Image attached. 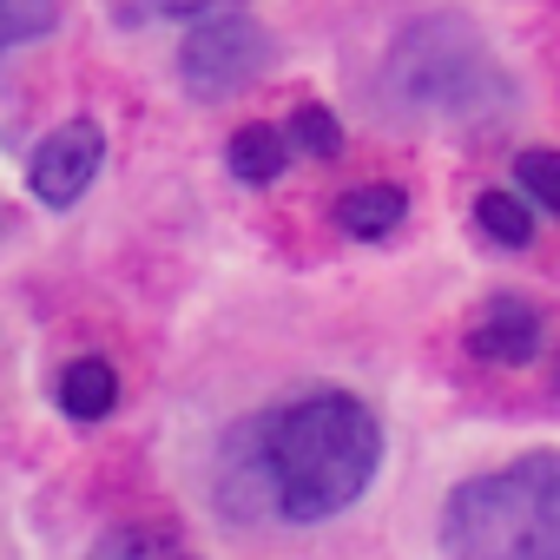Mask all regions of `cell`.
I'll list each match as a JSON object with an SVG mask.
<instances>
[{"mask_svg": "<svg viewBox=\"0 0 560 560\" xmlns=\"http://www.w3.org/2000/svg\"><path fill=\"white\" fill-rule=\"evenodd\" d=\"M231 448L244 455L257 514L311 527L370 494V481L383 468V422L357 396L317 389V396H298L284 409L257 416L250 429H237Z\"/></svg>", "mask_w": 560, "mask_h": 560, "instance_id": "6da1fadb", "label": "cell"}, {"mask_svg": "<svg viewBox=\"0 0 560 560\" xmlns=\"http://www.w3.org/2000/svg\"><path fill=\"white\" fill-rule=\"evenodd\" d=\"M383 106L396 119H494L514 106V80L501 73L488 34L468 14H422L396 34L383 60Z\"/></svg>", "mask_w": 560, "mask_h": 560, "instance_id": "7a4b0ae2", "label": "cell"}, {"mask_svg": "<svg viewBox=\"0 0 560 560\" xmlns=\"http://www.w3.org/2000/svg\"><path fill=\"white\" fill-rule=\"evenodd\" d=\"M448 560H560V448L514 455L442 501Z\"/></svg>", "mask_w": 560, "mask_h": 560, "instance_id": "3957f363", "label": "cell"}, {"mask_svg": "<svg viewBox=\"0 0 560 560\" xmlns=\"http://www.w3.org/2000/svg\"><path fill=\"white\" fill-rule=\"evenodd\" d=\"M264 67H270V34H264L250 14H237V8L205 14V21L185 34V54H178V80H185L191 100H231V93H244Z\"/></svg>", "mask_w": 560, "mask_h": 560, "instance_id": "277c9868", "label": "cell"}, {"mask_svg": "<svg viewBox=\"0 0 560 560\" xmlns=\"http://www.w3.org/2000/svg\"><path fill=\"white\" fill-rule=\"evenodd\" d=\"M100 165H106V132H100L93 119H67V126H54V132L34 145V159H27V191H34L47 211H67V205L86 198V185L100 178Z\"/></svg>", "mask_w": 560, "mask_h": 560, "instance_id": "5b68a950", "label": "cell"}, {"mask_svg": "<svg viewBox=\"0 0 560 560\" xmlns=\"http://www.w3.org/2000/svg\"><path fill=\"white\" fill-rule=\"evenodd\" d=\"M534 350H540V311L514 291H494L468 324V357L494 363V370H521V363H534Z\"/></svg>", "mask_w": 560, "mask_h": 560, "instance_id": "8992f818", "label": "cell"}, {"mask_svg": "<svg viewBox=\"0 0 560 560\" xmlns=\"http://www.w3.org/2000/svg\"><path fill=\"white\" fill-rule=\"evenodd\" d=\"M60 409L67 422H106L119 409V370L106 357H80L60 370Z\"/></svg>", "mask_w": 560, "mask_h": 560, "instance_id": "52a82bcc", "label": "cell"}, {"mask_svg": "<svg viewBox=\"0 0 560 560\" xmlns=\"http://www.w3.org/2000/svg\"><path fill=\"white\" fill-rule=\"evenodd\" d=\"M224 152H231V172H237L244 185H270V178H284V165L298 159V152H291V132H284V126H264V119L237 126Z\"/></svg>", "mask_w": 560, "mask_h": 560, "instance_id": "ba28073f", "label": "cell"}, {"mask_svg": "<svg viewBox=\"0 0 560 560\" xmlns=\"http://www.w3.org/2000/svg\"><path fill=\"white\" fill-rule=\"evenodd\" d=\"M402 218H409V191H402V185H357V191L337 198V224H343L350 237H363V244L389 237Z\"/></svg>", "mask_w": 560, "mask_h": 560, "instance_id": "9c48e42d", "label": "cell"}, {"mask_svg": "<svg viewBox=\"0 0 560 560\" xmlns=\"http://www.w3.org/2000/svg\"><path fill=\"white\" fill-rule=\"evenodd\" d=\"M86 560H198L172 527H145V521H126V527H106L93 540Z\"/></svg>", "mask_w": 560, "mask_h": 560, "instance_id": "30bf717a", "label": "cell"}, {"mask_svg": "<svg viewBox=\"0 0 560 560\" xmlns=\"http://www.w3.org/2000/svg\"><path fill=\"white\" fill-rule=\"evenodd\" d=\"M475 231L494 237L501 250H521V244H534V211L514 191H481L475 198Z\"/></svg>", "mask_w": 560, "mask_h": 560, "instance_id": "8fae6325", "label": "cell"}, {"mask_svg": "<svg viewBox=\"0 0 560 560\" xmlns=\"http://www.w3.org/2000/svg\"><path fill=\"white\" fill-rule=\"evenodd\" d=\"M60 27V0H0V60Z\"/></svg>", "mask_w": 560, "mask_h": 560, "instance_id": "7c38bea8", "label": "cell"}, {"mask_svg": "<svg viewBox=\"0 0 560 560\" xmlns=\"http://www.w3.org/2000/svg\"><path fill=\"white\" fill-rule=\"evenodd\" d=\"M284 132H291V152L298 159H337L343 152V126H337L330 106H298Z\"/></svg>", "mask_w": 560, "mask_h": 560, "instance_id": "4fadbf2b", "label": "cell"}, {"mask_svg": "<svg viewBox=\"0 0 560 560\" xmlns=\"http://www.w3.org/2000/svg\"><path fill=\"white\" fill-rule=\"evenodd\" d=\"M514 178H521V191H527L540 211L560 218V152H547V145L521 152V159H514Z\"/></svg>", "mask_w": 560, "mask_h": 560, "instance_id": "5bb4252c", "label": "cell"}, {"mask_svg": "<svg viewBox=\"0 0 560 560\" xmlns=\"http://www.w3.org/2000/svg\"><path fill=\"white\" fill-rule=\"evenodd\" d=\"M218 0H152V14H211Z\"/></svg>", "mask_w": 560, "mask_h": 560, "instance_id": "9a60e30c", "label": "cell"}]
</instances>
